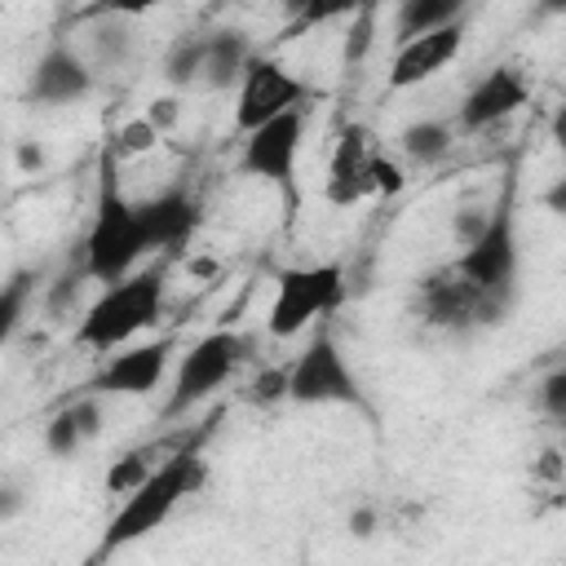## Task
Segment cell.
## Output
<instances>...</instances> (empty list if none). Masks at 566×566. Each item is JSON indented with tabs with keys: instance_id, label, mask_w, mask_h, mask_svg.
<instances>
[{
	"instance_id": "1",
	"label": "cell",
	"mask_w": 566,
	"mask_h": 566,
	"mask_svg": "<svg viewBox=\"0 0 566 566\" xmlns=\"http://www.w3.org/2000/svg\"><path fill=\"white\" fill-rule=\"evenodd\" d=\"M208 433H212V424H203L199 433H190L186 442H177L168 455H159L150 464V473L133 491L119 495V509L111 513V522H106L93 557H111V553L146 539L150 531H159L181 509V500H190L208 482V464H203V451H199Z\"/></svg>"
},
{
	"instance_id": "2",
	"label": "cell",
	"mask_w": 566,
	"mask_h": 566,
	"mask_svg": "<svg viewBox=\"0 0 566 566\" xmlns=\"http://www.w3.org/2000/svg\"><path fill=\"white\" fill-rule=\"evenodd\" d=\"M142 256H150L142 208H137V199H128V190L119 181V155L106 142L102 159H97V190H93V217H88L80 270L88 274V283H115L128 270H137Z\"/></svg>"
},
{
	"instance_id": "3",
	"label": "cell",
	"mask_w": 566,
	"mask_h": 566,
	"mask_svg": "<svg viewBox=\"0 0 566 566\" xmlns=\"http://www.w3.org/2000/svg\"><path fill=\"white\" fill-rule=\"evenodd\" d=\"M447 265L469 287L473 310H478V327H500L517 301V265H522L517 217H513L509 195L486 212L478 234L464 239Z\"/></svg>"
},
{
	"instance_id": "4",
	"label": "cell",
	"mask_w": 566,
	"mask_h": 566,
	"mask_svg": "<svg viewBox=\"0 0 566 566\" xmlns=\"http://www.w3.org/2000/svg\"><path fill=\"white\" fill-rule=\"evenodd\" d=\"M164 279H168L164 265H146V270H128L115 283H102V292L84 305L75 323V345L106 358L111 349L137 340L164 314V292H168Z\"/></svg>"
},
{
	"instance_id": "5",
	"label": "cell",
	"mask_w": 566,
	"mask_h": 566,
	"mask_svg": "<svg viewBox=\"0 0 566 566\" xmlns=\"http://www.w3.org/2000/svg\"><path fill=\"white\" fill-rule=\"evenodd\" d=\"M345 301V265L340 261H314V265H287L274 274V296L265 310V332L274 340L301 336L310 323L336 314Z\"/></svg>"
},
{
	"instance_id": "6",
	"label": "cell",
	"mask_w": 566,
	"mask_h": 566,
	"mask_svg": "<svg viewBox=\"0 0 566 566\" xmlns=\"http://www.w3.org/2000/svg\"><path fill=\"white\" fill-rule=\"evenodd\" d=\"M394 190H402V172L380 150V137L367 124H345L336 146H332V164H327V181H323L327 203L354 208L363 199L394 195Z\"/></svg>"
},
{
	"instance_id": "7",
	"label": "cell",
	"mask_w": 566,
	"mask_h": 566,
	"mask_svg": "<svg viewBox=\"0 0 566 566\" xmlns=\"http://www.w3.org/2000/svg\"><path fill=\"white\" fill-rule=\"evenodd\" d=\"M248 349H252V340L243 332H230V327H217V332L199 336L177 358L172 389H168V402H164V420L186 416L190 407H199L203 398H212L221 385H230L234 371L248 363Z\"/></svg>"
},
{
	"instance_id": "8",
	"label": "cell",
	"mask_w": 566,
	"mask_h": 566,
	"mask_svg": "<svg viewBox=\"0 0 566 566\" xmlns=\"http://www.w3.org/2000/svg\"><path fill=\"white\" fill-rule=\"evenodd\" d=\"M287 402L296 407H367L363 385L345 358V349L336 345V336L327 327H318L310 336V345L287 363Z\"/></svg>"
},
{
	"instance_id": "9",
	"label": "cell",
	"mask_w": 566,
	"mask_h": 566,
	"mask_svg": "<svg viewBox=\"0 0 566 566\" xmlns=\"http://www.w3.org/2000/svg\"><path fill=\"white\" fill-rule=\"evenodd\" d=\"M301 142H305V106H292L256 128L243 133L239 146V168L265 186H279L287 195V208H296V164H301Z\"/></svg>"
},
{
	"instance_id": "10",
	"label": "cell",
	"mask_w": 566,
	"mask_h": 566,
	"mask_svg": "<svg viewBox=\"0 0 566 566\" xmlns=\"http://www.w3.org/2000/svg\"><path fill=\"white\" fill-rule=\"evenodd\" d=\"M305 97H310V88L296 71H287L270 53H252L239 84H234V128L248 133V128L292 111V106H305Z\"/></svg>"
},
{
	"instance_id": "11",
	"label": "cell",
	"mask_w": 566,
	"mask_h": 566,
	"mask_svg": "<svg viewBox=\"0 0 566 566\" xmlns=\"http://www.w3.org/2000/svg\"><path fill=\"white\" fill-rule=\"evenodd\" d=\"M526 102H531V75H526V66L500 62V66H491L486 75H478L469 84V93L460 97L451 124H455V133H482V128H495L509 115H517Z\"/></svg>"
},
{
	"instance_id": "12",
	"label": "cell",
	"mask_w": 566,
	"mask_h": 566,
	"mask_svg": "<svg viewBox=\"0 0 566 566\" xmlns=\"http://www.w3.org/2000/svg\"><path fill=\"white\" fill-rule=\"evenodd\" d=\"M168 363H172V336L142 340V345L128 340V345L111 349V358L97 367L88 389L102 394V398H146V394H155L164 385Z\"/></svg>"
},
{
	"instance_id": "13",
	"label": "cell",
	"mask_w": 566,
	"mask_h": 566,
	"mask_svg": "<svg viewBox=\"0 0 566 566\" xmlns=\"http://www.w3.org/2000/svg\"><path fill=\"white\" fill-rule=\"evenodd\" d=\"M460 49H464V18L420 31L411 40H398L394 62H389V93H402V88H416V84L442 75L460 57Z\"/></svg>"
},
{
	"instance_id": "14",
	"label": "cell",
	"mask_w": 566,
	"mask_h": 566,
	"mask_svg": "<svg viewBox=\"0 0 566 566\" xmlns=\"http://www.w3.org/2000/svg\"><path fill=\"white\" fill-rule=\"evenodd\" d=\"M93 84H97V75L84 62V53L66 40H53L27 75V97L40 106H71V102H84L93 93Z\"/></svg>"
},
{
	"instance_id": "15",
	"label": "cell",
	"mask_w": 566,
	"mask_h": 566,
	"mask_svg": "<svg viewBox=\"0 0 566 566\" xmlns=\"http://www.w3.org/2000/svg\"><path fill=\"white\" fill-rule=\"evenodd\" d=\"M84 27V62L97 71H124L137 62L142 53V18H124V13H80Z\"/></svg>"
},
{
	"instance_id": "16",
	"label": "cell",
	"mask_w": 566,
	"mask_h": 566,
	"mask_svg": "<svg viewBox=\"0 0 566 566\" xmlns=\"http://www.w3.org/2000/svg\"><path fill=\"white\" fill-rule=\"evenodd\" d=\"M137 208H142V226H146L150 252H181L190 243V234L199 230V203L181 186L159 190L150 199H137Z\"/></svg>"
},
{
	"instance_id": "17",
	"label": "cell",
	"mask_w": 566,
	"mask_h": 566,
	"mask_svg": "<svg viewBox=\"0 0 566 566\" xmlns=\"http://www.w3.org/2000/svg\"><path fill=\"white\" fill-rule=\"evenodd\" d=\"M252 40L239 27H212L203 31V57H199V84L203 88H234L248 57H252Z\"/></svg>"
},
{
	"instance_id": "18",
	"label": "cell",
	"mask_w": 566,
	"mask_h": 566,
	"mask_svg": "<svg viewBox=\"0 0 566 566\" xmlns=\"http://www.w3.org/2000/svg\"><path fill=\"white\" fill-rule=\"evenodd\" d=\"M102 433V394H80V398H71L66 407H57L53 416H49V424H44V447L53 451V455H62V460H71L88 438H97Z\"/></svg>"
},
{
	"instance_id": "19",
	"label": "cell",
	"mask_w": 566,
	"mask_h": 566,
	"mask_svg": "<svg viewBox=\"0 0 566 566\" xmlns=\"http://www.w3.org/2000/svg\"><path fill=\"white\" fill-rule=\"evenodd\" d=\"M455 137H460V133H455V124H447V119H416V124H407V128L398 133V146H402V155L416 159V164H438V159L451 155Z\"/></svg>"
},
{
	"instance_id": "20",
	"label": "cell",
	"mask_w": 566,
	"mask_h": 566,
	"mask_svg": "<svg viewBox=\"0 0 566 566\" xmlns=\"http://www.w3.org/2000/svg\"><path fill=\"white\" fill-rule=\"evenodd\" d=\"M469 0H398V13H394V35L398 40H411L420 31H433L442 22H455L464 18Z\"/></svg>"
},
{
	"instance_id": "21",
	"label": "cell",
	"mask_w": 566,
	"mask_h": 566,
	"mask_svg": "<svg viewBox=\"0 0 566 566\" xmlns=\"http://www.w3.org/2000/svg\"><path fill=\"white\" fill-rule=\"evenodd\" d=\"M363 9H376V0H305L287 22H283V40H296L314 27H327V22H340V18H354Z\"/></svg>"
},
{
	"instance_id": "22",
	"label": "cell",
	"mask_w": 566,
	"mask_h": 566,
	"mask_svg": "<svg viewBox=\"0 0 566 566\" xmlns=\"http://www.w3.org/2000/svg\"><path fill=\"white\" fill-rule=\"evenodd\" d=\"M35 287H40V274L35 270H13L4 283H0V345L22 327L31 301H35Z\"/></svg>"
},
{
	"instance_id": "23",
	"label": "cell",
	"mask_w": 566,
	"mask_h": 566,
	"mask_svg": "<svg viewBox=\"0 0 566 566\" xmlns=\"http://www.w3.org/2000/svg\"><path fill=\"white\" fill-rule=\"evenodd\" d=\"M199 57H203V31H190V35H177L164 53V80L172 88H190L199 84Z\"/></svg>"
},
{
	"instance_id": "24",
	"label": "cell",
	"mask_w": 566,
	"mask_h": 566,
	"mask_svg": "<svg viewBox=\"0 0 566 566\" xmlns=\"http://www.w3.org/2000/svg\"><path fill=\"white\" fill-rule=\"evenodd\" d=\"M150 464H155V451L150 447H137V451H124L111 469H106V491L111 495H124V491H133L146 473H150Z\"/></svg>"
},
{
	"instance_id": "25",
	"label": "cell",
	"mask_w": 566,
	"mask_h": 566,
	"mask_svg": "<svg viewBox=\"0 0 566 566\" xmlns=\"http://www.w3.org/2000/svg\"><path fill=\"white\" fill-rule=\"evenodd\" d=\"M243 398H248L252 407H279V402H287V363L261 367V371L248 380Z\"/></svg>"
},
{
	"instance_id": "26",
	"label": "cell",
	"mask_w": 566,
	"mask_h": 566,
	"mask_svg": "<svg viewBox=\"0 0 566 566\" xmlns=\"http://www.w3.org/2000/svg\"><path fill=\"white\" fill-rule=\"evenodd\" d=\"M155 146H159V128H155L146 115L128 119V124L111 137V150H115L119 159H128V155H146V150H155Z\"/></svg>"
},
{
	"instance_id": "27",
	"label": "cell",
	"mask_w": 566,
	"mask_h": 566,
	"mask_svg": "<svg viewBox=\"0 0 566 566\" xmlns=\"http://www.w3.org/2000/svg\"><path fill=\"white\" fill-rule=\"evenodd\" d=\"M80 283H88V274H84V270H75V274H62V279H53V283H49V296H44V305H49V314H53V318L71 314V305H75V296H80Z\"/></svg>"
},
{
	"instance_id": "28",
	"label": "cell",
	"mask_w": 566,
	"mask_h": 566,
	"mask_svg": "<svg viewBox=\"0 0 566 566\" xmlns=\"http://www.w3.org/2000/svg\"><path fill=\"white\" fill-rule=\"evenodd\" d=\"M539 407L548 420H566V367H553L544 380H539Z\"/></svg>"
},
{
	"instance_id": "29",
	"label": "cell",
	"mask_w": 566,
	"mask_h": 566,
	"mask_svg": "<svg viewBox=\"0 0 566 566\" xmlns=\"http://www.w3.org/2000/svg\"><path fill=\"white\" fill-rule=\"evenodd\" d=\"M172 0H93L84 13H124V18H146L155 9H164Z\"/></svg>"
},
{
	"instance_id": "30",
	"label": "cell",
	"mask_w": 566,
	"mask_h": 566,
	"mask_svg": "<svg viewBox=\"0 0 566 566\" xmlns=\"http://www.w3.org/2000/svg\"><path fill=\"white\" fill-rule=\"evenodd\" d=\"M371 13H376V9L354 13V31H349V40H345V62H358V57L367 53V44H371Z\"/></svg>"
},
{
	"instance_id": "31",
	"label": "cell",
	"mask_w": 566,
	"mask_h": 566,
	"mask_svg": "<svg viewBox=\"0 0 566 566\" xmlns=\"http://www.w3.org/2000/svg\"><path fill=\"white\" fill-rule=\"evenodd\" d=\"M22 509H27V491H22L13 478H0V526L13 522Z\"/></svg>"
},
{
	"instance_id": "32",
	"label": "cell",
	"mask_w": 566,
	"mask_h": 566,
	"mask_svg": "<svg viewBox=\"0 0 566 566\" xmlns=\"http://www.w3.org/2000/svg\"><path fill=\"white\" fill-rule=\"evenodd\" d=\"M177 115H181V106H177L172 97H159V102L146 111V119H150L159 133H164V128H172V119H177Z\"/></svg>"
},
{
	"instance_id": "33",
	"label": "cell",
	"mask_w": 566,
	"mask_h": 566,
	"mask_svg": "<svg viewBox=\"0 0 566 566\" xmlns=\"http://www.w3.org/2000/svg\"><path fill=\"white\" fill-rule=\"evenodd\" d=\"M349 526H354L358 535H371V509H358V513L349 517Z\"/></svg>"
},
{
	"instance_id": "34",
	"label": "cell",
	"mask_w": 566,
	"mask_h": 566,
	"mask_svg": "<svg viewBox=\"0 0 566 566\" xmlns=\"http://www.w3.org/2000/svg\"><path fill=\"white\" fill-rule=\"evenodd\" d=\"M279 4H283V13H287V18H292V13H296V9H301V4H305V0H279Z\"/></svg>"
}]
</instances>
